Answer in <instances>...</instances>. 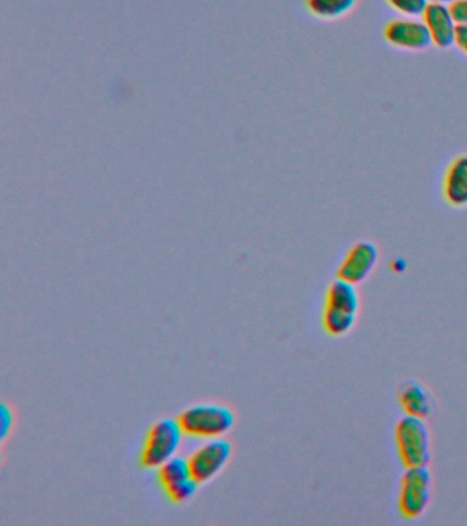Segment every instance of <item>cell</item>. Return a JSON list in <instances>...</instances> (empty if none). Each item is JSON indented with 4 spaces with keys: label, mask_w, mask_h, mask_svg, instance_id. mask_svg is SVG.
Returning <instances> with one entry per match:
<instances>
[{
    "label": "cell",
    "mask_w": 467,
    "mask_h": 526,
    "mask_svg": "<svg viewBox=\"0 0 467 526\" xmlns=\"http://www.w3.org/2000/svg\"><path fill=\"white\" fill-rule=\"evenodd\" d=\"M395 446L400 462L405 468L429 466L433 446L431 429L422 418L405 416L395 427Z\"/></svg>",
    "instance_id": "cell-3"
},
{
    "label": "cell",
    "mask_w": 467,
    "mask_h": 526,
    "mask_svg": "<svg viewBox=\"0 0 467 526\" xmlns=\"http://www.w3.org/2000/svg\"><path fill=\"white\" fill-rule=\"evenodd\" d=\"M378 261H380V251L376 244L362 240L347 251L346 257L337 269V277L348 283L361 285L372 276Z\"/></svg>",
    "instance_id": "cell-7"
},
{
    "label": "cell",
    "mask_w": 467,
    "mask_h": 526,
    "mask_svg": "<svg viewBox=\"0 0 467 526\" xmlns=\"http://www.w3.org/2000/svg\"><path fill=\"white\" fill-rule=\"evenodd\" d=\"M185 435L194 439H220L235 429L237 416L231 406L222 403H196L181 411L179 418Z\"/></svg>",
    "instance_id": "cell-2"
},
{
    "label": "cell",
    "mask_w": 467,
    "mask_h": 526,
    "mask_svg": "<svg viewBox=\"0 0 467 526\" xmlns=\"http://www.w3.org/2000/svg\"><path fill=\"white\" fill-rule=\"evenodd\" d=\"M432 2L443 3V5L450 6L451 3L454 2V0H432Z\"/></svg>",
    "instance_id": "cell-19"
},
{
    "label": "cell",
    "mask_w": 467,
    "mask_h": 526,
    "mask_svg": "<svg viewBox=\"0 0 467 526\" xmlns=\"http://www.w3.org/2000/svg\"><path fill=\"white\" fill-rule=\"evenodd\" d=\"M433 499V474L429 466L406 468L399 484L398 509L409 521L425 516Z\"/></svg>",
    "instance_id": "cell-5"
},
{
    "label": "cell",
    "mask_w": 467,
    "mask_h": 526,
    "mask_svg": "<svg viewBox=\"0 0 467 526\" xmlns=\"http://www.w3.org/2000/svg\"><path fill=\"white\" fill-rule=\"evenodd\" d=\"M0 416H2V443H5L16 427V414H14L13 407L3 403Z\"/></svg>",
    "instance_id": "cell-16"
},
{
    "label": "cell",
    "mask_w": 467,
    "mask_h": 526,
    "mask_svg": "<svg viewBox=\"0 0 467 526\" xmlns=\"http://www.w3.org/2000/svg\"><path fill=\"white\" fill-rule=\"evenodd\" d=\"M192 473L189 468L188 459L181 457H174L170 461L163 463L158 469V480L161 483L163 490L172 487L183 481L191 479Z\"/></svg>",
    "instance_id": "cell-13"
},
{
    "label": "cell",
    "mask_w": 467,
    "mask_h": 526,
    "mask_svg": "<svg viewBox=\"0 0 467 526\" xmlns=\"http://www.w3.org/2000/svg\"><path fill=\"white\" fill-rule=\"evenodd\" d=\"M450 10L458 25H467V0H454Z\"/></svg>",
    "instance_id": "cell-17"
},
{
    "label": "cell",
    "mask_w": 467,
    "mask_h": 526,
    "mask_svg": "<svg viewBox=\"0 0 467 526\" xmlns=\"http://www.w3.org/2000/svg\"><path fill=\"white\" fill-rule=\"evenodd\" d=\"M358 0H306L307 10L320 20H339L351 13Z\"/></svg>",
    "instance_id": "cell-12"
},
{
    "label": "cell",
    "mask_w": 467,
    "mask_h": 526,
    "mask_svg": "<svg viewBox=\"0 0 467 526\" xmlns=\"http://www.w3.org/2000/svg\"><path fill=\"white\" fill-rule=\"evenodd\" d=\"M361 295L358 285L346 280H333L325 292L321 324L326 335L340 339L350 335L361 314Z\"/></svg>",
    "instance_id": "cell-1"
},
{
    "label": "cell",
    "mask_w": 467,
    "mask_h": 526,
    "mask_svg": "<svg viewBox=\"0 0 467 526\" xmlns=\"http://www.w3.org/2000/svg\"><path fill=\"white\" fill-rule=\"evenodd\" d=\"M398 402L406 416L428 420L435 413V396L418 380H406L400 384Z\"/></svg>",
    "instance_id": "cell-9"
},
{
    "label": "cell",
    "mask_w": 467,
    "mask_h": 526,
    "mask_svg": "<svg viewBox=\"0 0 467 526\" xmlns=\"http://www.w3.org/2000/svg\"><path fill=\"white\" fill-rule=\"evenodd\" d=\"M185 432L179 420L162 418L150 428L144 442L140 463L144 469L158 470L163 463L177 457L183 446Z\"/></svg>",
    "instance_id": "cell-4"
},
{
    "label": "cell",
    "mask_w": 467,
    "mask_h": 526,
    "mask_svg": "<svg viewBox=\"0 0 467 526\" xmlns=\"http://www.w3.org/2000/svg\"><path fill=\"white\" fill-rule=\"evenodd\" d=\"M422 20L431 32L432 42L436 47L446 50L454 46L458 24L452 16L450 6L431 2Z\"/></svg>",
    "instance_id": "cell-10"
},
{
    "label": "cell",
    "mask_w": 467,
    "mask_h": 526,
    "mask_svg": "<svg viewBox=\"0 0 467 526\" xmlns=\"http://www.w3.org/2000/svg\"><path fill=\"white\" fill-rule=\"evenodd\" d=\"M388 5L406 18L424 17L431 0H387Z\"/></svg>",
    "instance_id": "cell-15"
},
{
    "label": "cell",
    "mask_w": 467,
    "mask_h": 526,
    "mask_svg": "<svg viewBox=\"0 0 467 526\" xmlns=\"http://www.w3.org/2000/svg\"><path fill=\"white\" fill-rule=\"evenodd\" d=\"M455 46L467 55V25H458L457 35H455Z\"/></svg>",
    "instance_id": "cell-18"
},
{
    "label": "cell",
    "mask_w": 467,
    "mask_h": 526,
    "mask_svg": "<svg viewBox=\"0 0 467 526\" xmlns=\"http://www.w3.org/2000/svg\"><path fill=\"white\" fill-rule=\"evenodd\" d=\"M385 40L391 46L409 51H424L432 46V36L424 20L400 18L389 22L384 31Z\"/></svg>",
    "instance_id": "cell-8"
},
{
    "label": "cell",
    "mask_w": 467,
    "mask_h": 526,
    "mask_svg": "<svg viewBox=\"0 0 467 526\" xmlns=\"http://www.w3.org/2000/svg\"><path fill=\"white\" fill-rule=\"evenodd\" d=\"M200 484L198 481L191 477V479L183 481L172 487L165 488V494L174 505H187L191 500L195 499V496L198 495Z\"/></svg>",
    "instance_id": "cell-14"
},
{
    "label": "cell",
    "mask_w": 467,
    "mask_h": 526,
    "mask_svg": "<svg viewBox=\"0 0 467 526\" xmlns=\"http://www.w3.org/2000/svg\"><path fill=\"white\" fill-rule=\"evenodd\" d=\"M233 457V444L225 437L206 440L188 458L192 477L200 485L211 483L226 469Z\"/></svg>",
    "instance_id": "cell-6"
},
{
    "label": "cell",
    "mask_w": 467,
    "mask_h": 526,
    "mask_svg": "<svg viewBox=\"0 0 467 526\" xmlns=\"http://www.w3.org/2000/svg\"><path fill=\"white\" fill-rule=\"evenodd\" d=\"M444 200L452 209L467 207V154L459 155L451 162L443 185Z\"/></svg>",
    "instance_id": "cell-11"
}]
</instances>
